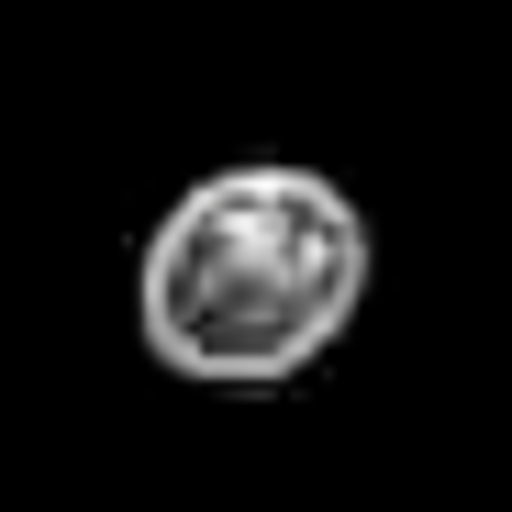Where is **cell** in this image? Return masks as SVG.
<instances>
[{"mask_svg": "<svg viewBox=\"0 0 512 512\" xmlns=\"http://www.w3.org/2000/svg\"><path fill=\"white\" fill-rule=\"evenodd\" d=\"M379 279L346 179L290 156L201 167L134 245V334L167 379L223 401H279L357 334Z\"/></svg>", "mask_w": 512, "mask_h": 512, "instance_id": "6da1fadb", "label": "cell"}]
</instances>
